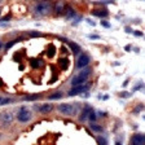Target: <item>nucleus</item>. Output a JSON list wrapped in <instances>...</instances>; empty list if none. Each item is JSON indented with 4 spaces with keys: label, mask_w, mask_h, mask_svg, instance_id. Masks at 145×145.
<instances>
[{
    "label": "nucleus",
    "mask_w": 145,
    "mask_h": 145,
    "mask_svg": "<svg viewBox=\"0 0 145 145\" xmlns=\"http://www.w3.org/2000/svg\"><path fill=\"white\" fill-rule=\"evenodd\" d=\"M89 72H91V69H86V70H83L82 72L76 74V75L71 79V84H72V87H76V86L84 84L86 82H87L88 76H89Z\"/></svg>",
    "instance_id": "nucleus-1"
},
{
    "label": "nucleus",
    "mask_w": 145,
    "mask_h": 145,
    "mask_svg": "<svg viewBox=\"0 0 145 145\" xmlns=\"http://www.w3.org/2000/svg\"><path fill=\"white\" fill-rule=\"evenodd\" d=\"M34 10H35L36 14L45 16V14H48V13L52 10V4L49 3V1H40V3H38L35 5Z\"/></svg>",
    "instance_id": "nucleus-2"
},
{
    "label": "nucleus",
    "mask_w": 145,
    "mask_h": 145,
    "mask_svg": "<svg viewBox=\"0 0 145 145\" xmlns=\"http://www.w3.org/2000/svg\"><path fill=\"white\" fill-rule=\"evenodd\" d=\"M31 110L29 108H26V106H24V108H21L20 110H18V114H17V119L20 122H22V123H26V122H29L31 119Z\"/></svg>",
    "instance_id": "nucleus-3"
},
{
    "label": "nucleus",
    "mask_w": 145,
    "mask_h": 145,
    "mask_svg": "<svg viewBox=\"0 0 145 145\" xmlns=\"http://www.w3.org/2000/svg\"><path fill=\"white\" fill-rule=\"evenodd\" d=\"M88 88H89V84H87V83H84V84H82V86H76V87H74L72 89L69 91V96H75V95L83 93Z\"/></svg>",
    "instance_id": "nucleus-4"
},
{
    "label": "nucleus",
    "mask_w": 145,
    "mask_h": 145,
    "mask_svg": "<svg viewBox=\"0 0 145 145\" xmlns=\"http://www.w3.org/2000/svg\"><path fill=\"white\" fill-rule=\"evenodd\" d=\"M91 58L88 54H82V56H79L78 61H76V67L78 69H83V67H86L89 63Z\"/></svg>",
    "instance_id": "nucleus-5"
},
{
    "label": "nucleus",
    "mask_w": 145,
    "mask_h": 145,
    "mask_svg": "<svg viewBox=\"0 0 145 145\" xmlns=\"http://www.w3.org/2000/svg\"><path fill=\"white\" fill-rule=\"evenodd\" d=\"M58 110L65 115H71L72 113H74V105H70V104H61V105H58Z\"/></svg>",
    "instance_id": "nucleus-6"
},
{
    "label": "nucleus",
    "mask_w": 145,
    "mask_h": 145,
    "mask_svg": "<svg viewBox=\"0 0 145 145\" xmlns=\"http://www.w3.org/2000/svg\"><path fill=\"white\" fill-rule=\"evenodd\" d=\"M0 122L4 124V126H8L13 122V114L10 112H4L3 114L0 115Z\"/></svg>",
    "instance_id": "nucleus-7"
},
{
    "label": "nucleus",
    "mask_w": 145,
    "mask_h": 145,
    "mask_svg": "<svg viewBox=\"0 0 145 145\" xmlns=\"http://www.w3.org/2000/svg\"><path fill=\"white\" fill-rule=\"evenodd\" d=\"M145 144V137L141 133H136L132 137V145H144Z\"/></svg>",
    "instance_id": "nucleus-8"
},
{
    "label": "nucleus",
    "mask_w": 145,
    "mask_h": 145,
    "mask_svg": "<svg viewBox=\"0 0 145 145\" xmlns=\"http://www.w3.org/2000/svg\"><path fill=\"white\" fill-rule=\"evenodd\" d=\"M38 109H39L40 113H51L53 110V105H51V104H43Z\"/></svg>",
    "instance_id": "nucleus-9"
},
{
    "label": "nucleus",
    "mask_w": 145,
    "mask_h": 145,
    "mask_svg": "<svg viewBox=\"0 0 145 145\" xmlns=\"http://www.w3.org/2000/svg\"><path fill=\"white\" fill-rule=\"evenodd\" d=\"M92 110V108H91L89 105H87L83 110H82V114H80V121H86V119H88V114H89V112Z\"/></svg>",
    "instance_id": "nucleus-10"
},
{
    "label": "nucleus",
    "mask_w": 145,
    "mask_h": 145,
    "mask_svg": "<svg viewBox=\"0 0 145 145\" xmlns=\"http://www.w3.org/2000/svg\"><path fill=\"white\" fill-rule=\"evenodd\" d=\"M92 14L96 16V17H106L108 16V10L106 9H93Z\"/></svg>",
    "instance_id": "nucleus-11"
},
{
    "label": "nucleus",
    "mask_w": 145,
    "mask_h": 145,
    "mask_svg": "<svg viewBox=\"0 0 145 145\" xmlns=\"http://www.w3.org/2000/svg\"><path fill=\"white\" fill-rule=\"evenodd\" d=\"M69 47H70V49H71V52L74 54H78V53H80V47H79L76 43H74V42H70L69 43Z\"/></svg>",
    "instance_id": "nucleus-12"
},
{
    "label": "nucleus",
    "mask_w": 145,
    "mask_h": 145,
    "mask_svg": "<svg viewBox=\"0 0 145 145\" xmlns=\"http://www.w3.org/2000/svg\"><path fill=\"white\" fill-rule=\"evenodd\" d=\"M61 97H62V92H56V93L51 95L48 99L49 100H58V99H61Z\"/></svg>",
    "instance_id": "nucleus-13"
},
{
    "label": "nucleus",
    "mask_w": 145,
    "mask_h": 145,
    "mask_svg": "<svg viewBox=\"0 0 145 145\" xmlns=\"http://www.w3.org/2000/svg\"><path fill=\"white\" fill-rule=\"evenodd\" d=\"M96 113H95V110H93V109H92V110H91V112H89V114H88V119H89V121L91 122H95V121H96Z\"/></svg>",
    "instance_id": "nucleus-14"
},
{
    "label": "nucleus",
    "mask_w": 145,
    "mask_h": 145,
    "mask_svg": "<svg viewBox=\"0 0 145 145\" xmlns=\"http://www.w3.org/2000/svg\"><path fill=\"white\" fill-rule=\"evenodd\" d=\"M30 62H31V66L33 67H39L40 65H42V60H34L33 58Z\"/></svg>",
    "instance_id": "nucleus-15"
},
{
    "label": "nucleus",
    "mask_w": 145,
    "mask_h": 145,
    "mask_svg": "<svg viewBox=\"0 0 145 145\" xmlns=\"http://www.w3.org/2000/svg\"><path fill=\"white\" fill-rule=\"evenodd\" d=\"M62 63V69H66L67 63H69V60L67 58H60V65Z\"/></svg>",
    "instance_id": "nucleus-16"
},
{
    "label": "nucleus",
    "mask_w": 145,
    "mask_h": 145,
    "mask_svg": "<svg viewBox=\"0 0 145 145\" xmlns=\"http://www.w3.org/2000/svg\"><path fill=\"white\" fill-rule=\"evenodd\" d=\"M12 101H13V100L9 99V97H7V99H1V103H0V105H7V104L12 103Z\"/></svg>",
    "instance_id": "nucleus-17"
},
{
    "label": "nucleus",
    "mask_w": 145,
    "mask_h": 145,
    "mask_svg": "<svg viewBox=\"0 0 145 145\" xmlns=\"http://www.w3.org/2000/svg\"><path fill=\"white\" fill-rule=\"evenodd\" d=\"M91 128H92L93 131H96V132H100V131H103V127L97 126V124H92V126H91Z\"/></svg>",
    "instance_id": "nucleus-18"
},
{
    "label": "nucleus",
    "mask_w": 145,
    "mask_h": 145,
    "mask_svg": "<svg viewBox=\"0 0 145 145\" xmlns=\"http://www.w3.org/2000/svg\"><path fill=\"white\" fill-rule=\"evenodd\" d=\"M48 56H49V57H53V56H54V45H51V47H49Z\"/></svg>",
    "instance_id": "nucleus-19"
},
{
    "label": "nucleus",
    "mask_w": 145,
    "mask_h": 145,
    "mask_svg": "<svg viewBox=\"0 0 145 145\" xmlns=\"http://www.w3.org/2000/svg\"><path fill=\"white\" fill-rule=\"evenodd\" d=\"M62 10H63V5H62V4L58 3V4H57V7H56V12H57L58 14H60V13L62 12Z\"/></svg>",
    "instance_id": "nucleus-20"
},
{
    "label": "nucleus",
    "mask_w": 145,
    "mask_h": 145,
    "mask_svg": "<svg viewBox=\"0 0 145 145\" xmlns=\"http://www.w3.org/2000/svg\"><path fill=\"white\" fill-rule=\"evenodd\" d=\"M40 95H35V96H27L25 97V100H27V101H30V100H36V99H39Z\"/></svg>",
    "instance_id": "nucleus-21"
},
{
    "label": "nucleus",
    "mask_w": 145,
    "mask_h": 145,
    "mask_svg": "<svg viewBox=\"0 0 145 145\" xmlns=\"http://www.w3.org/2000/svg\"><path fill=\"white\" fill-rule=\"evenodd\" d=\"M16 42H17V40H12V42H9L8 44H7V48H10L12 45H14V44H16Z\"/></svg>",
    "instance_id": "nucleus-22"
},
{
    "label": "nucleus",
    "mask_w": 145,
    "mask_h": 145,
    "mask_svg": "<svg viewBox=\"0 0 145 145\" xmlns=\"http://www.w3.org/2000/svg\"><path fill=\"white\" fill-rule=\"evenodd\" d=\"M101 25H103V26H105V27H110V24H108V21H101Z\"/></svg>",
    "instance_id": "nucleus-23"
},
{
    "label": "nucleus",
    "mask_w": 145,
    "mask_h": 145,
    "mask_svg": "<svg viewBox=\"0 0 145 145\" xmlns=\"http://www.w3.org/2000/svg\"><path fill=\"white\" fill-rule=\"evenodd\" d=\"M89 38L91 39H99V36L97 35H89Z\"/></svg>",
    "instance_id": "nucleus-24"
},
{
    "label": "nucleus",
    "mask_w": 145,
    "mask_h": 145,
    "mask_svg": "<svg viewBox=\"0 0 145 145\" xmlns=\"http://www.w3.org/2000/svg\"><path fill=\"white\" fill-rule=\"evenodd\" d=\"M135 35H137V36H141V35H142V34H141V33H140V31H135Z\"/></svg>",
    "instance_id": "nucleus-25"
},
{
    "label": "nucleus",
    "mask_w": 145,
    "mask_h": 145,
    "mask_svg": "<svg viewBox=\"0 0 145 145\" xmlns=\"http://www.w3.org/2000/svg\"><path fill=\"white\" fill-rule=\"evenodd\" d=\"M1 47H3V44H1V42H0V48H1Z\"/></svg>",
    "instance_id": "nucleus-26"
},
{
    "label": "nucleus",
    "mask_w": 145,
    "mask_h": 145,
    "mask_svg": "<svg viewBox=\"0 0 145 145\" xmlns=\"http://www.w3.org/2000/svg\"><path fill=\"white\" fill-rule=\"evenodd\" d=\"M115 145H121V142H117V144H115Z\"/></svg>",
    "instance_id": "nucleus-27"
},
{
    "label": "nucleus",
    "mask_w": 145,
    "mask_h": 145,
    "mask_svg": "<svg viewBox=\"0 0 145 145\" xmlns=\"http://www.w3.org/2000/svg\"><path fill=\"white\" fill-rule=\"evenodd\" d=\"M0 103H1V97H0Z\"/></svg>",
    "instance_id": "nucleus-28"
}]
</instances>
